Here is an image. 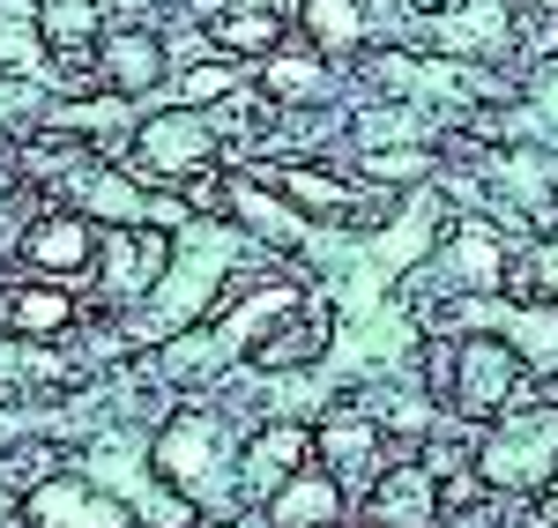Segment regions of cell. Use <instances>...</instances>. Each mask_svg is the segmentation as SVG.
Listing matches in <instances>:
<instances>
[{
  "instance_id": "1",
  "label": "cell",
  "mask_w": 558,
  "mask_h": 528,
  "mask_svg": "<svg viewBox=\"0 0 558 528\" xmlns=\"http://www.w3.org/2000/svg\"><path fill=\"white\" fill-rule=\"evenodd\" d=\"M239 254H246V231H239V223H209V217L186 223L179 246H172L165 283H157V291L134 306V320H128L134 351H149V343H179V335L216 306V291H223V275H231Z\"/></svg>"
},
{
  "instance_id": "2",
  "label": "cell",
  "mask_w": 558,
  "mask_h": 528,
  "mask_svg": "<svg viewBox=\"0 0 558 528\" xmlns=\"http://www.w3.org/2000/svg\"><path fill=\"white\" fill-rule=\"evenodd\" d=\"M149 469L165 477V491H179L202 514H231V499H239V446L216 409H179L149 440Z\"/></svg>"
},
{
  "instance_id": "3",
  "label": "cell",
  "mask_w": 558,
  "mask_h": 528,
  "mask_svg": "<svg viewBox=\"0 0 558 528\" xmlns=\"http://www.w3.org/2000/svg\"><path fill=\"white\" fill-rule=\"evenodd\" d=\"M38 172L60 179L68 186V209H83L97 223H149V231H186L194 223V201L186 194H172V186L149 194V179L112 172L89 149H52V157H38Z\"/></svg>"
},
{
  "instance_id": "4",
  "label": "cell",
  "mask_w": 558,
  "mask_h": 528,
  "mask_svg": "<svg viewBox=\"0 0 558 528\" xmlns=\"http://www.w3.org/2000/svg\"><path fill=\"white\" fill-rule=\"evenodd\" d=\"M291 312H299V283L268 275V283H254V291H239V298L216 312L202 335L186 328L172 351H165V372H172V380H209V372L231 365V357H254L260 335H268L276 320H291Z\"/></svg>"
},
{
  "instance_id": "5",
  "label": "cell",
  "mask_w": 558,
  "mask_h": 528,
  "mask_svg": "<svg viewBox=\"0 0 558 528\" xmlns=\"http://www.w3.org/2000/svg\"><path fill=\"white\" fill-rule=\"evenodd\" d=\"M216 149H223V127H216L202 105H165V112L134 120L128 172L149 179V186H194V179L216 172Z\"/></svg>"
},
{
  "instance_id": "6",
  "label": "cell",
  "mask_w": 558,
  "mask_h": 528,
  "mask_svg": "<svg viewBox=\"0 0 558 528\" xmlns=\"http://www.w3.org/2000/svg\"><path fill=\"white\" fill-rule=\"evenodd\" d=\"M23 521L31 528H142L128 499H120L112 484H97V477H83V469L38 477L31 499H23Z\"/></svg>"
},
{
  "instance_id": "7",
  "label": "cell",
  "mask_w": 558,
  "mask_h": 528,
  "mask_svg": "<svg viewBox=\"0 0 558 528\" xmlns=\"http://www.w3.org/2000/svg\"><path fill=\"white\" fill-rule=\"evenodd\" d=\"M172 246L179 231H149V223H112V238L97 246V291L112 298V306H142L157 283H165V268H172Z\"/></svg>"
},
{
  "instance_id": "8",
  "label": "cell",
  "mask_w": 558,
  "mask_h": 528,
  "mask_svg": "<svg viewBox=\"0 0 558 528\" xmlns=\"http://www.w3.org/2000/svg\"><path fill=\"white\" fill-rule=\"evenodd\" d=\"M476 469H484V484H499V491H544L558 477V409H536V417L507 425L476 454Z\"/></svg>"
},
{
  "instance_id": "9",
  "label": "cell",
  "mask_w": 558,
  "mask_h": 528,
  "mask_svg": "<svg viewBox=\"0 0 558 528\" xmlns=\"http://www.w3.org/2000/svg\"><path fill=\"white\" fill-rule=\"evenodd\" d=\"M23 261L38 268V275H52V283H75V275H89L97 268V217H83V209H38V217L23 223Z\"/></svg>"
},
{
  "instance_id": "10",
  "label": "cell",
  "mask_w": 558,
  "mask_h": 528,
  "mask_svg": "<svg viewBox=\"0 0 558 528\" xmlns=\"http://www.w3.org/2000/svg\"><path fill=\"white\" fill-rule=\"evenodd\" d=\"M521 388V351L492 343V335H470L454 351V409L462 417H499Z\"/></svg>"
},
{
  "instance_id": "11",
  "label": "cell",
  "mask_w": 558,
  "mask_h": 528,
  "mask_svg": "<svg viewBox=\"0 0 558 528\" xmlns=\"http://www.w3.org/2000/svg\"><path fill=\"white\" fill-rule=\"evenodd\" d=\"M305 454H313V432L291 425V417H276V425H260L254 440L239 446V491H254V499H276V491L291 484L305 469Z\"/></svg>"
},
{
  "instance_id": "12",
  "label": "cell",
  "mask_w": 558,
  "mask_h": 528,
  "mask_svg": "<svg viewBox=\"0 0 558 528\" xmlns=\"http://www.w3.org/2000/svg\"><path fill=\"white\" fill-rule=\"evenodd\" d=\"M223 217L246 223L254 238H268V246H299V238H313V217L276 194V179H254V172L223 179Z\"/></svg>"
},
{
  "instance_id": "13",
  "label": "cell",
  "mask_w": 558,
  "mask_h": 528,
  "mask_svg": "<svg viewBox=\"0 0 558 528\" xmlns=\"http://www.w3.org/2000/svg\"><path fill=\"white\" fill-rule=\"evenodd\" d=\"M165 67H172V52L157 30H105V45H97V75L112 97H149L165 83Z\"/></svg>"
},
{
  "instance_id": "14",
  "label": "cell",
  "mask_w": 558,
  "mask_h": 528,
  "mask_svg": "<svg viewBox=\"0 0 558 528\" xmlns=\"http://www.w3.org/2000/svg\"><path fill=\"white\" fill-rule=\"evenodd\" d=\"M0 328L23 335V343H52L75 328V298L52 283V275H31V283H8L0 291Z\"/></svg>"
},
{
  "instance_id": "15",
  "label": "cell",
  "mask_w": 558,
  "mask_h": 528,
  "mask_svg": "<svg viewBox=\"0 0 558 528\" xmlns=\"http://www.w3.org/2000/svg\"><path fill=\"white\" fill-rule=\"evenodd\" d=\"M268 521L276 528H336L343 521V477L336 469H299L268 499Z\"/></svg>"
},
{
  "instance_id": "16",
  "label": "cell",
  "mask_w": 558,
  "mask_h": 528,
  "mask_svg": "<svg viewBox=\"0 0 558 528\" xmlns=\"http://www.w3.org/2000/svg\"><path fill=\"white\" fill-rule=\"evenodd\" d=\"M432 506H439L432 469H387L380 491H373V521L380 528H432Z\"/></svg>"
},
{
  "instance_id": "17",
  "label": "cell",
  "mask_w": 558,
  "mask_h": 528,
  "mask_svg": "<svg viewBox=\"0 0 558 528\" xmlns=\"http://www.w3.org/2000/svg\"><path fill=\"white\" fill-rule=\"evenodd\" d=\"M45 23L38 0H0V75H38L45 67Z\"/></svg>"
},
{
  "instance_id": "18",
  "label": "cell",
  "mask_w": 558,
  "mask_h": 528,
  "mask_svg": "<svg viewBox=\"0 0 558 528\" xmlns=\"http://www.w3.org/2000/svg\"><path fill=\"white\" fill-rule=\"evenodd\" d=\"M268 179H276V194L291 209H305V217H343L350 201H357L343 179H328L320 164H268Z\"/></svg>"
},
{
  "instance_id": "19",
  "label": "cell",
  "mask_w": 558,
  "mask_h": 528,
  "mask_svg": "<svg viewBox=\"0 0 558 528\" xmlns=\"http://www.w3.org/2000/svg\"><path fill=\"white\" fill-rule=\"evenodd\" d=\"M52 52H97L105 45V0H38Z\"/></svg>"
},
{
  "instance_id": "20",
  "label": "cell",
  "mask_w": 558,
  "mask_h": 528,
  "mask_svg": "<svg viewBox=\"0 0 558 528\" xmlns=\"http://www.w3.org/2000/svg\"><path fill=\"white\" fill-rule=\"evenodd\" d=\"M313 446L328 454V469L336 477H373V446H380V432H373V417H328L320 432H313Z\"/></svg>"
},
{
  "instance_id": "21",
  "label": "cell",
  "mask_w": 558,
  "mask_h": 528,
  "mask_svg": "<svg viewBox=\"0 0 558 528\" xmlns=\"http://www.w3.org/2000/svg\"><path fill=\"white\" fill-rule=\"evenodd\" d=\"M260 89H268L276 105H305V97L328 89V60H320V52H268V60H260Z\"/></svg>"
},
{
  "instance_id": "22",
  "label": "cell",
  "mask_w": 558,
  "mask_h": 528,
  "mask_svg": "<svg viewBox=\"0 0 558 528\" xmlns=\"http://www.w3.org/2000/svg\"><path fill=\"white\" fill-rule=\"evenodd\" d=\"M299 23L313 52H350V45H365V8L357 0H299Z\"/></svg>"
},
{
  "instance_id": "23",
  "label": "cell",
  "mask_w": 558,
  "mask_h": 528,
  "mask_svg": "<svg viewBox=\"0 0 558 528\" xmlns=\"http://www.w3.org/2000/svg\"><path fill=\"white\" fill-rule=\"evenodd\" d=\"M320 343H328V328H320V320H299V312H291V320H276V328L260 335L254 365H260V372H283V365H313V357H320Z\"/></svg>"
},
{
  "instance_id": "24",
  "label": "cell",
  "mask_w": 558,
  "mask_h": 528,
  "mask_svg": "<svg viewBox=\"0 0 558 528\" xmlns=\"http://www.w3.org/2000/svg\"><path fill=\"white\" fill-rule=\"evenodd\" d=\"M283 38V15L276 8H231V15H216V45L239 60V52H276Z\"/></svg>"
},
{
  "instance_id": "25",
  "label": "cell",
  "mask_w": 558,
  "mask_h": 528,
  "mask_svg": "<svg viewBox=\"0 0 558 528\" xmlns=\"http://www.w3.org/2000/svg\"><path fill=\"white\" fill-rule=\"evenodd\" d=\"M231 89H239V60H194L179 75L172 105H209V97H231Z\"/></svg>"
},
{
  "instance_id": "26",
  "label": "cell",
  "mask_w": 558,
  "mask_h": 528,
  "mask_svg": "<svg viewBox=\"0 0 558 528\" xmlns=\"http://www.w3.org/2000/svg\"><path fill=\"white\" fill-rule=\"evenodd\" d=\"M536 291H544V298H558V254H544V261H536Z\"/></svg>"
},
{
  "instance_id": "27",
  "label": "cell",
  "mask_w": 558,
  "mask_h": 528,
  "mask_svg": "<svg viewBox=\"0 0 558 528\" xmlns=\"http://www.w3.org/2000/svg\"><path fill=\"white\" fill-rule=\"evenodd\" d=\"M223 528H276V521H268V514H231Z\"/></svg>"
},
{
  "instance_id": "28",
  "label": "cell",
  "mask_w": 558,
  "mask_h": 528,
  "mask_svg": "<svg viewBox=\"0 0 558 528\" xmlns=\"http://www.w3.org/2000/svg\"><path fill=\"white\" fill-rule=\"evenodd\" d=\"M544 521H551V528H558V491H551V499H544Z\"/></svg>"
},
{
  "instance_id": "29",
  "label": "cell",
  "mask_w": 558,
  "mask_h": 528,
  "mask_svg": "<svg viewBox=\"0 0 558 528\" xmlns=\"http://www.w3.org/2000/svg\"><path fill=\"white\" fill-rule=\"evenodd\" d=\"M0 506H8V491H0Z\"/></svg>"
},
{
  "instance_id": "30",
  "label": "cell",
  "mask_w": 558,
  "mask_h": 528,
  "mask_svg": "<svg viewBox=\"0 0 558 528\" xmlns=\"http://www.w3.org/2000/svg\"><path fill=\"white\" fill-rule=\"evenodd\" d=\"M544 8H558V0H544Z\"/></svg>"
}]
</instances>
